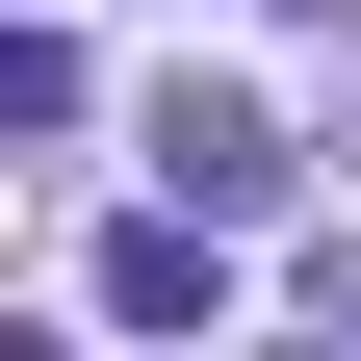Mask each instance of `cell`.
I'll return each instance as SVG.
<instances>
[{"label":"cell","instance_id":"obj_1","mask_svg":"<svg viewBox=\"0 0 361 361\" xmlns=\"http://www.w3.org/2000/svg\"><path fill=\"white\" fill-rule=\"evenodd\" d=\"M207 310H233V207H180V180H155V207L104 233V336H207Z\"/></svg>","mask_w":361,"mask_h":361},{"label":"cell","instance_id":"obj_2","mask_svg":"<svg viewBox=\"0 0 361 361\" xmlns=\"http://www.w3.org/2000/svg\"><path fill=\"white\" fill-rule=\"evenodd\" d=\"M155 180L258 233V207H284V104H258V78H180V104H155Z\"/></svg>","mask_w":361,"mask_h":361}]
</instances>
